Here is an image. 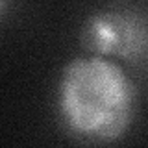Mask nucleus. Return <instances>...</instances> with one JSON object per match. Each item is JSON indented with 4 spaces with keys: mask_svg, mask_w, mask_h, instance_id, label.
Returning a JSON list of instances; mask_svg holds the SVG:
<instances>
[{
    "mask_svg": "<svg viewBox=\"0 0 148 148\" xmlns=\"http://www.w3.org/2000/svg\"><path fill=\"white\" fill-rule=\"evenodd\" d=\"M137 87L119 63L104 56L76 58L61 71L58 117L80 143L109 145L132 126Z\"/></svg>",
    "mask_w": 148,
    "mask_h": 148,
    "instance_id": "obj_1",
    "label": "nucleus"
},
{
    "mask_svg": "<svg viewBox=\"0 0 148 148\" xmlns=\"http://www.w3.org/2000/svg\"><path fill=\"white\" fill-rule=\"evenodd\" d=\"M83 50L139 65L148 59V11L130 2L111 4L85 18L80 32Z\"/></svg>",
    "mask_w": 148,
    "mask_h": 148,
    "instance_id": "obj_2",
    "label": "nucleus"
},
{
    "mask_svg": "<svg viewBox=\"0 0 148 148\" xmlns=\"http://www.w3.org/2000/svg\"><path fill=\"white\" fill-rule=\"evenodd\" d=\"M13 2L15 0H0V22L6 18L13 9Z\"/></svg>",
    "mask_w": 148,
    "mask_h": 148,
    "instance_id": "obj_3",
    "label": "nucleus"
}]
</instances>
